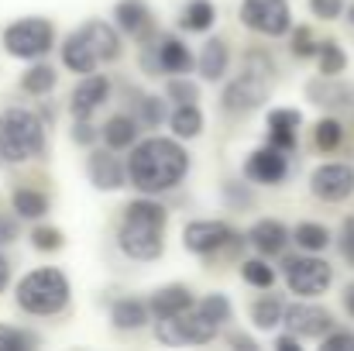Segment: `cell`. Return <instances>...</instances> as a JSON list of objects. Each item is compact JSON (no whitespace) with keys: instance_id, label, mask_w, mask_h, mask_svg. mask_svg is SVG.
<instances>
[{"instance_id":"6da1fadb","label":"cell","mask_w":354,"mask_h":351,"mask_svg":"<svg viewBox=\"0 0 354 351\" xmlns=\"http://www.w3.org/2000/svg\"><path fill=\"white\" fill-rule=\"evenodd\" d=\"M127 179L134 190L155 197L165 190H176L183 183V176L189 172V155L176 138H145L131 145V159H127Z\"/></svg>"},{"instance_id":"7a4b0ae2","label":"cell","mask_w":354,"mask_h":351,"mask_svg":"<svg viewBox=\"0 0 354 351\" xmlns=\"http://www.w3.org/2000/svg\"><path fill=\"white\" fill-rule=\"evenodd\" d=\"M165 224H169V210L158 200H151L148 193L141 200H131L118 228L120 251L134 262H155L165 251Z\"/></svg>"},{"instance_id":"3957f363","label":"cell","mask_w":354,"mask_h":351,"mask_svg":"<svg viewBox=\"0 0 354 351\" xmlns=\"http://www.w3.org/2000/svg\"><path fill=\"white\" fill-rule=\"evenodd\" d=\"M272 80H275V62L268 59V52H258V48L244 52V59H241V76L227 83V90H224V97H221L224 111L234 117L258 111V107L265 104L268 90H272Z\"/></svg>"},{"instance_id":"277c9868","label":"cell","mask_w":354,"mask_h":351,"mask_svg":"<svg viewBox=\"0 0 354 351\" xmlns=\"http://www.w3.org/2000/svg\"><path fill=\"white\" fill-rule=\"evenodd\" d=\"M69 279L62 269L55 265H41V269H31L17 289H14V300L24 314L31 317H55L59 310L69 307Z\"/></svg>"},{"instance_id":"5b68a950","label":"cell","mask_w":354,"mask_h":351,"mask_svg":"<svg viewBox=\"0 0 354 351\" xmlns=\"http://www.w3.org/2000/svg\"><path fill=\"white\" fill-rule=\"evenodd\" d=\"M45 152V120L35 111L7 107L0 114V159L17 165Z\"/></svg>"},{"instance_id":"8992f818","label":"cell","mask_w":354,"mask_h":351,"mask_svg":"<svg viewBox=\"0 0 354 351\" xmlns=\"http://www.w3.org/2000/svg\"><path fill=\"white\" fill-rule=\"evenodd\" d=\"M55 45V28L48 17H17L3 28V48L14 59H41Z\"/></svg>"},{"instance_id":"52a82bcc","label":"cell","mask_w":354,"mask_h":351,"mask_svg":"<svg viewBox=\"0 0 354 351\" xmlns=\"http://www.w3.org/2000/svg\"><path fill=\"white\" fill-rule=\"evenodd\" d=\"M217 331H221V324L210 321V317L193 303V307H186V310H179V314L165 317V321H158V331H155V334H158L162 345L179 348V345H207V341L217 338Z\"/></svg>"},{"instance_id":"ba28073f","label":"cell","mask_w":354,"mask_h":351,"mask_svg":"<svg viewBox=\"0 0 354 351\" xmlns=\"http://www.w3.org/2000/svg\"><path fill=\"white\" fill-rule=\"evenodd\" d=\"M286 282L296 296H320L334 282V269L317 258V251H306L299 258H286Z\"/></svg>"},{"instance_id":"9c48e42d","label":"cell","mask_w":354,"mask_h":351,"mask_svg":"<svg viewBox=\"0 0 354 351\" xmlns=\"http://www.w3.org/2000/svg\"><path fill=\"white\" fill-rule=\"evenodd\" d=\"M241 24L254 35L279 38V35H289L292 10H289L286 0H244L241 3Z\"/></svg>"},{"instance_id":"30bf717a","label":"cell","mask_w":354,"mask_h":351,"mask_svg":"<svg viewBox=\"0 0 354 351\" xmlns=\"http://www.w3.org/2000/svg\"><path fill=\"white\" fill-rule=\"evenodd\" d=\"M241 234L227 221H189L183 228V244L193 255H221L227 248H234Z\"/></svg>"},{"instance_id":"8fae6325","label":"cell","mask_w":354,"mask_h":351,"mask_svg":"<svg viewBox=\"0 0 354 351\" xmlns=\"http://www.w3.org/2000/svg\"><path fill=\"white\" fill-rule=\"evenodd\" d=\"M310 193L324 204H341L354 193V169L341 162H327L320 169H313L310 176Z\"/></svg>"},{"instance_id":"7c38bea8","label":"cell","mask_w":354,"mask_h":351,"mask_svg":"<svg viewBox=\"0 0 354 351\" xmlns=\"http://www.w3.org/2000/svg\"><path fill=\"white\" fill-rule=\"evenodd\" d=\"M282 324L299 338H324L334 331V314L317 303H289L282 310Z\"/></svg>"},{"instance_id":"4fadbf2b","label":"cell","mask_w":354,"mask_h":351,"mask_svg":"<svg viewBox=\"0 0 354 351\" xmlns=\"http://www.w3.org/2000/svg\"><path fill=\"white\" fill-rule=\"evenodd\" d=\"M244 176H248L251 183L275 186V183H282V179L289 176V159H286V152H279V148H272V145H261V148H254V152L248 155Z\"/></svg>"},{"instance_id":"5bb4252c","label":"cell","mask_w":354,"mask_h":351,"mask_svg":"<svg viewBox=\"0 0 354 351\" xmlns=\"http://www.w3.org/2000/svg\"><path fill=\"white\" fill-rule=\"evenodd\" d=\"M86 176H90V183L97 186V190H107V193H114L124 186V179H127V169L120 165V159L114 155V148H97V152H90V159H86Z\"/></svg>"},{"instance_id":"9a60e30c","label":"cell","mask_w":354,"mask_h":351,"mask_svg":"<svg viewBox=\"0 0 354 351\" xmlns=\"http://www.w3.org/2000/svg\"><path fill=\"white\" fill-rule=\"evenodd\" d=\"M107 97H111V80L107 76H97V73H86L76 83L73 97H69V111H73V117H93V111Z\"/></svg>"},{"instance_id":"2e32d148","label":"cell","mask_w":354,"mask_h":351,"mask_svg":"<svg viewBox=\"0 0 354 351\" xmlns=\"http://www.w3.org/2000/svg\"><path fill=\"white\" fill-rule=\"evenodd\" d=\"M299 124H303V114L292 111V107H275V111H268V145L289 155V152L296 148Z\"/></svg>"},{"instance_id":"e0dca14e","label":"cell","mask_w":354,"mask_h":351,"mask_svg":"<svg viewBox=\"0 0 354 351\" xmlns=\"http://www.w3.org/2000/svg\"><path fill=\"white\" fill-rule=\"evenodd\" d=\"M248 244L258 251V255H265V258H272V255H282L286 251V244H289V231H286V224L282 221H254L251 224V231H248Z\"/></svg>"},{"instance_id":"ac0fdd59","label":"cell","mask_w":354,"mask_h":351,"mask_svg":"<svg viewBox=\"0 0 354 351\" xmlns=\"http://www.w3.org/2000/svg\"><path fill=\"white\" fill-rule=\"evenodd\" d=\"M59 52H62V66H66L69 73H76V76L97 73V66H100V59H97V52L90 48V42L83 38V31L66 35V42H62Z\"/></svg>"},{"instance_id":"d6986e66","label":"cell","mask_w":354,"mask_h":351,"mask_svg":"<svg viewBox=\"0 0 354 351\" xmlns=\"http://www.w3.org/2000/svg\"><path fill=\"white\" fill-rule=\"evenodd\" d=\"M186 307H193V289L183 286V282L162 286V289H155L151 300H148V314H151L155 321H165V317H172V314H179V310H186Z\"/></svg>"},{"instance_id":"ffe728a7","label":"cell","mask_w":354,"mask_h":351,"mask_svg":"<svg viewBox=\"0 0 354 351\" xmlns=\"http://www.w3.org/2000/svg\"><path fill=\"white\" fill-rule=\"evenodd\" d=\"M114 21H118V31L131 35V38L151 35V10H148L145 0H118Z\"/></svg>"},{"instance_id":"44dd1931","label":"cell","mask_w":354,"mask_h":351,"mask_svg":"<svg viewBox=\"0 0 354 351\" xmlns=\"http://www.w3.org/2000/svg\"><path fill=\"white\" fill-rule=\"evenodd\" d=\"M227 66H231V48H227V42H224V38L203 42V48H200V55H196L200 76L210 80V83H217V80L227 76Z\"/></svg>"},{"instance_id":"7402d4cb","label":"cell","mask_w":354,"mask_h":351,"mask_svg":"<svg viewBox=\"0 0 354 351\" xmlns=\"http://www.w3.org/2000/svg\"><path fill=\"white\" fill-rule=\"evenodd\" d=\"M80 31H83V38L90 42V48L97 52L100 62H114L120 55V35L114 24H107V21H86Z\"/></svg>"},{"instance_id":"603a6c76","label":"cell","mask_w":354,"mask_h":351,"mask_svg":"<svg viewBox=\"0 0 354 351\" xmlns=\"http://www.w3.org/2000/svg\"><path fill=\"white\" fill-rule=\"evenodd\" d=\"M158 66H162V73H172V76H189V69L196 66V59H193V52L186 48V42H179V38H158Z\"/></svg>"},{"instance_id":"cb8c5ba5","label":"cell","mask_w":354,"mask_h":351,"mask_svg":"<svg viewBox=\"0 0 354 351\" xmlns=\"http://www.w3.org/2000/svg\"><path fill=\"white\" fill-rule=\"evenodd\" d=\"M306 97L317 107H351V90L337 76H320L306 87Z\"/></svg>"},{"instance_id":"d4e9b609","label":"cell","mask_w":354,"mask_h":351,"mask_svg":"<svg viewBox=\"0 0 354 351\" xmlns=\"http://www.w3.org/2000/svg\"><path fill=\"white\" fill-rule=\"evenodd\" d=\"M148 303H141V300H134V296H120L118 303L111 307V321H114V327L118 331H138V327H145L148 324Z\"/></svg>"},{"instance_id":"484cf974","label":"cell","mask_w":354,"mask_h":351,"mask_svg":"<svg viewBox=\"0 0 354 351\" xmlns=\"http://www.w3.org/2000/svg\"><path fill=\"white\" fill-rule=\"evenodd\" d=\"M10 210L21 221H41L48 214V197L38 193V190H31V186H21V190L10 193Z\"/></svg>"},{"instance_id":"4316f807","label":"cell","mask_w":354,"mask_h":351,"mask_svg":"<svg viewBox=\"0 0 354 351\" xmlns=\"http://www.w3.org/2000/svg\"><path fill=\"white\" fill-rule=\"evenodd\" d=\"M100 134H104V141H107V148H131L134 141H138V117L131 114H114L107 117V124L100 127Z\"/></svg>"},{"instance_id":"83f0119b","label":"cell","mask_w":354,"mask_h":351,"mask_svg":"<svg viewBox=\"0 0 354 351\" xmlns=\"http://www.w3.org/2000/svg\"><path fill=\"white\" fill-rule=\"evenodd\" d=\"M55 83H59L55 69H52L48 62H41V59H35V62L28 66V73L21 76V90L31 93V97H45V93H52Z\"/></svg>"},{"instance_id":"f1b7e54d","label":"cell","mask_w":354,"mask_h":351,"mask_svg":"<svg viewBox=\"0 0 354 351\" xmlns=\"http://www.w3.org/2000/svg\"><path fill=\"white\" fill-rule=\"evenodd\" d=\"M165 120H169L172 134H176V138H186V141L203 131V114H200L196 104H176V111L165 117Z\"/></svg>"},{"instance_id":"f546056e","label":"cell","mask_w":354,"mask_h":351,"mask_svg":"<svg viewBox=\"0 0 354 351\" xmlns=\"http://www.w3.org/2000/svg\"><path fill=\"white\" fill-rule=\"evenodd\" d=\"M282 310H286V303L279 296H258L251 303V324L258 331H272V327L282 324Z\"/></svg>"},{"instance_id":"4dcf8cb0","label":"cell","mask_w":354,"mask_h":351,"mask_svg":"<svg viewBox=\"0 0 354 351\" xmlns=\"http://www.w3.org/2000/svg\"><path fill=\"white\" fill-rule=\"evenodd\" d=\"M313 59H317V66H320V76H341V73L348 69V55H344V48H341L334 38L320 42Z\"/></svg>"},{"instance_id":"1f68e13d","label":"cell","mask_w":354,"mask_h":351,"mask_svg":"<svg viewBox=\"0 0 354 351\" xmlns=\"http://www.w3.org/2000/svg\"><path fill=\"white\" fill-rule=\"evenodd\" d=\"M217 21V7L210 0H189L183 7V28L186 31H210V24Z\"/></svg>"},{"instance_id":"d6a6232c","label":"cell","mask_w":354,"mask_h":351,"mask_svg":"<svg viewBox=\"0 0 354 351\" xmlns=\"http://www.w3.org/2000/svg\"><path fill=\"white\" fill-rule=\"evenodd\" d=\"M241 279L248 286H254V289H272L275 286V269L268 265L265 255L261 258H248V262H241Z\"/></svg>"},{"instance_id":"836d02e7","label":"cell","mask_w":354,"mask_h":351,"mask_svg":"<svg viewBox=\"0 0 354 351\" xmlns=\"http://www.w3.org/2000/svg\"><path fill=\"white\" fill-rule=\"evenodd\" d=\"M292 241H296V248H303V251H324V248L330 244V231H327L324 224L303 221V224H296Z\"/></svg>"},{"instance_id":"e575fe53","label":"cell","mask_w":354,"mask_h":351,"mask_svg":"<svg viewBox=\"0 0 354 351\" xmlns=\"http://www.w3.org/2000/svg\"><path fill=\"white\" fill-rule=\"evenodd\" d=\"M313 141H317L320 152H334V148L344 141V124H341L337 117H324V120H317V127H313Z\"/></svg>"},{"instance_id":"d590c367","label":"cell","mask_w":354,"mask_h":351,"mask_svg":"<svg viewBox=\"0 0 354 351\" xmlns=\"http://www.w3.org/2000/svg\"><path fill=\"white\" fill-rule=\"evenodd\" d=\"M165 93H169L172 104H196V100H200V87H196L193 80H186V73H183V76H172Z\"/></svg>"},{"instance_id":"8d00e7d4","label":"cell","mask_w":354,"mask_h":351,"mask_svg":"<svg viewBox=\"0 0 354 351\" xmlns=\"http://www.w3.org/2000/svg\"><path fill=\"white\" fill-rule=\"evenodd\" d=\"M196 307H200L210 321H217V324H227L231 314H234V310H231V300H227L224 293H210V296H203Z\"/></svg>"},{"instance_id":"74e56055","label":"cell","mask_w":354,"mask_h":351,"mask_svg":"<svg viewBox=\"0 0 354 351\" xmlns=\"http://www.w3.org/2000/svg\"><path fill=\"white\" fill-rule=\"evenodd\" d=\"M31 244H35V251H59L66 244V234L59 228H52V224H38L31 231Z\"/></svg>"},{"instance_id":"f35d334b","label":"cell","mask_w":354,"mask_h":351,"mask_svg":"<svg viewBox=\"0 0 354 351\" xmlns=\"http://www.w3.org/2000/svg\"><path fill=\"white\" fill-rule=\"evenodd\" d=\"M35 345H38V338H35V334L0 324V351H24V348H35Z\"/></svg>"},{"instance_id":"ab89813d","label":"cell","mask_w":354,"mask_h":351,"mask_svg":"<svg viewBox=\"0 0 354 351\" xmlns=\"http://www.w3.org/2000/svg\"><path fill=\"white\" fill-rule=\"evenodd\" d=\"M289 31H292V28H289ZM317 45H320V42L313 38V31L299 24V28L292 31V42H289V52H292L296 59H313V55H317Z\"/></svg>"},{"instance_id":"60d3db41","label":"cell","mask_w":354,"mask_h":351,"mask_svg":"<svg viewBox=\"0 0 354 351\" xmlns=\"http://www.w3.org/2000/svg\"><path fill=\"white\" fill-rule=\"evenodd\" d=\"M138 117H141L148 127H158L169 114H165V104H162L158 97H141V104H138Z\"/></svg>"},{"instance_id":"b9f144b4","label":"cell","mask_w":354,"mask_h":351,"mask_svg":"<svg viewBox=\"0 0 354 351\" xmlns=\"http://www.w3.org/2000/svg\"><path fill=\"white\" fill-rule=\"evenodd\" d=\"M224 200H227V207H234V210H248V207L254 204L251 190L241 186V183H224Z\"/></svg>"},{"instance_id":"7bdbcfd3","label":"cell","mask_w":354,"mask_h":351,"mask_svg":"<svg viewBox=\"0 0 354 351\" xmlns=\"http://www.w3.org/2000/svg\"><path fill=\"white\" fill-rule=\"evenodd\" d=\"M97 138H100V131L90 124V117H73V141L76 145H86L90 148Z\"/></svg>"},{"instance_id":"ee69618b","label":"cell","mask_w":354,"mask_h":351,"mask_svg":"<svg viewBox=\"0 0 354 351\" xmlns=\"http://www.w3.org/2000/svg\"><path fill=\"white\" fill-rule=\"evenodd\" d=\"M310 10L320 21H334V17L344 14V0H310Z\"/></svg>"},{"instance_id":"f6af8a7d","label":"cell","mask_w":354,"mask_h":351,"mask_svg":"<svg viewBox=\"0 0 354 351\" xmlns=\"http://www.w3.org/2000/svg\"><path fill=\"white\" fill-rule=\"evenodd\" d=\"M324 351H354V334L351 331H334V334H324Z\"/></svg>"},{"instance_id":"bcb514c9","label":"cell","mask_w":354,"mask_h":351,"mask_svg":"<svg viewBox=\"0 0 354 351\" xmlns=\"http://www.w3.org/2000/svg\"><path fill=\"white\" fill-rule=\"evenodd\" d=\"M337 244H341V255H344V258L354 265V221H351V217L341 224V237H337Z\"/></svg>"},{"instance_id":"7dc6e473","label":"cell","mask_w":354,"mask_h":351,"mask_svg":"<svg viewBox=\"0 0 354 351\" xmlns=\"http://www.w3.org/2000/svg\"><path fill=\"white\" fill-rule=\"evenodd\" d=\"M14 237H17V221L0 214V244H10Z\"/></svg>"},{"instance_id":"c3c4849f","label":"cell","mask_w":354,"mask_h":351,"mask_svg":"<svg viewBox=\"0 0 354 351\" xmlns=\"http://www.w3.org/2000/svg\"><path fill=\"white\" fill-rule=\"evenodd\" d=\"M275 348L279 351H299V334H282V338L275 341Z\"/></svg>"},{"instance_id":"681fc988","label":"cell","mask_w":354,"mask_h":351,"mask_svg":"<svg viewBox=\"0 0 354 351\" xmlns=\"http://www.w3.org/2000/svg\"><path fill=\"white\" fill-rule=\"evenodd\" d=\"M7 282H10V262L0 255V293L7 289Z\"/></svg>"},{"instance_id":"f907efd6","label":"cell","mask_w":354,"mask_h":351,"mask_svg":"<svg viewBox=\"0 0 354 351\" xmlns=\"http://www.w3.org/2000/svg\"><path fill=\"white\" fill-rule=\"evenodd\" d=\"M231 345H234V348H254V341H251V338H248V334H231Z\"/></svg>"},{"instance_id":"816d5d0a","label":"cell","mask_w":354,"mask_h":351,"mask_svg":"<svg viewBox=\"0 0 354 351\" xmlns=\"http://www.w3.org/2000/svg\"><path fill=\"white\" fill-rule=\"evenodd\" d=\"M344 310H348V314L354 317V282L348 286V289H344Z\"/></svg>"},{"instance_id":"f5cc1de1","label":"cell","mask_w":354,"mask_h":351,"mask_svg":"<svg viewBox=\"0 0 354 351\" xmlns=\"http://www.w3.org/2000/svg\"><path fill=\"white\" fill-rule=\"evenodd\" d=\"M348 21H351V24H354V3H351V7H348Z\"/></svg>"}]
</instances>
